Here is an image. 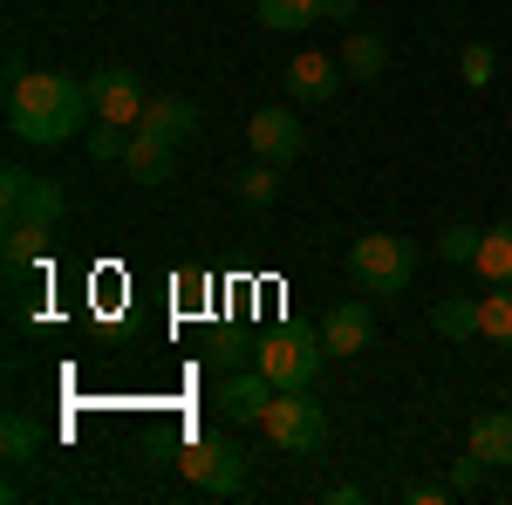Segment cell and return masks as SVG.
<instances>
[{
  "label": "cell",
  "mask_w": 512,
  "mask_h": 505,
  "mask_svg": "<svg viewBox=\"0 0 512 505\" xmlns=\"http://www.w3.org/2000/svg\"><path fill=\"white\" fill-rule=\"evenodd\" d=\"M233 198H239V205H253V212H267V205L280 198V164L253 157V164H246V171L233 178Z\"/></svg>",
  "instance_id": "obj_17"
},
{
  "label": "cell",
  "mask_w": 512,
  "mask_h": 505,
  "mask_svg": "<svg viewBox=\"0 0 512 505\" xmlns=\"http://www.w3.org/2000/svg\"><path fill=\"white\" fill-rule=\"evenodd\" d=\"M315 14H328V0H260V21H267L274 35H294V28H308Z\"/></svg>",
  "instance_id": "obj_22"
},
{
  "label": "cell",
  "mask_w": 512,
  "mask_h": 505,
  "mask_svg": "<svg viewBox=\"0 0 512 505\" xmlns=\"http://www.w3.org/2000/svg\"><path fill=\"white\" fill-rule=\"evenodd\" d=\"M431 328L451 335V342H478V294H451L431 308Z\"/></svg>",
  "instance_id": "obj_18"
},
{
  "label": "cell",
  "mask_w": 512,
  "mask_h": 505,
  "mask_svg": "<svg viewBox=\"0 0 512 505\" xmlns=\"http://www.w3.org/2000/svg\"><path fill=\"white\" fill-rule=\"evenodd\" d=\"M137 130H158L164 144H185V137L198 130V110L185 103V96H151V110H144Z\"/></svg>",
  "instance_id": "obj_15"
},
{
  "label": "cell",
  "mask_w": 512,
  "mask_h": 505,
  "mask_svg": "<svg viewBox=\"0 0 512 505\" xmlns=\"http://www.w3.org/2000/svg\"><path fill=\"white\" fill-rule=\"evenodd\" d=\"M89 103H96V117H103V123H123V130H137V123H144V110H151L144 76H137V69H123V62L89 76Z\"/></svg>",
  "instance_id": "obj_7"
},
{
  "label": "cell",
  "mask_w": 512,
  "mask_h": 505,
  "mask_svg": "<svg viewBox=\"0 0 512 505\" xmlns=\"http://www.w3.org/2000/svg\"><path fill=\"white\" fill-rule=\"evenodd\" d=\"M458 69H465V82H472V89H485V82H492V48H485V41H472V48L458 55Z\"/></svg>",
  "instance_id": "obj_25"
},
{
  "label": "cell",
  "mask_w": 512,
  "mask_h": 505,
  "mask_svg": "<svg viewBox=\"0 0 512 505\" xmlns=\"http://www.w3.org/2000/svg\"><path fill=\"white\" fill-rule=\"evenodd\" d=\"M246 144H253V157H267V164H294L301 157V144H308V130H301V117L294 110H253V123H246Z\"/></svg>",
  "instance_id": "obj_8"
},
{
  "label": "cell",
  "mask_w": 512,
  "mask_h": 505,
  "mask_svg": "<svg viewBox=\"0 0 512 505\" xmlns=\"http://www.w3.org/2000/svg\"><path fill=\"white\" fill-rule=\"evenodd\" d=\"M171 164H178V144H164L158 130H130L123 171H130L137 185H164V178H171Z\"/></svg>",
  "instance_id": "obj_12"
},
{
  "label": "cell",
  "mask_w": 512,
  "mask_h": 505,
  "mask_svg": "<svg viewBox=\"0 0 512 505\" xmlns=\"http://www.w3.org/2000/svg\"><path fill=\"white\" fill-rule=\"evenodd\" d=\"M383 62H390V41H383V35H369V28H362V35L342 41V69H349V76L376 82V76H383Z\"/></svg>",
  "instance_id": "obj_20"
},
{
  "label": "cell",
  "mask_w": 512,
  "mask_h": 505,
  "mask_svg": "<svg viewBox=\"0 0 512 505\" xmlns=\"http://www.w3.org/2000/svg\"><path fill=\"white\" fill-rule=\"evenodd\" d=\"M123 151H130V130L96 117V130H89V157H96V164H123Z\"/></svg>",
  "instance_id": "obj_23"
},
{
  "label": "cell",
  "mask_w": 512,
  "mask_h": 505,
  "mask_svg": "<svg viewBox=\"0 0 512 505\" xmlns=\"http://www.w3.org/2000/svg\"><path fill=\"white\" fill-rule=\"evenodd\" d=\"M403 499L410 505H444V499H458V492H451V485H410Z\"/></svg>",
  "instance_id": "obj_27"
},
{
  "label": "cell",
  "mask_w": 512,
  "mask_h": 505,
  "mask_svg": "<svg viewBox=\"0 0 512 505\" xmlns=\"http://www.w3.org/2000/svg\"><path fill=\"white\" fill-rule=\"evenodd\" d=\"M342 89V62H328V55H294L287 62V96L294 103H328Z\"/></svg>",
  "instance_id": "obj_11"
},
{
  "label": "cell",
  "mask_w": 512,
  "mask_h": 505,
  "mask_svg": "<svg viewBox=\"0 0 512 505\" xmlns=\"http://www.w3.org/2000/svg\"><path fill=\"white\" fill-rule=\"evenodd\" d=\"M96 117V103H89V82L62 76V69H21V62H7V130L21 137V144H69L82 137Z\"/></svg>",
  "instance_id": "obj_1"
},
{
  "label": "cell",
  "mask_w": 512,
  "mask_h": 505,
  "mask_svg": "<svg viewBox=\"0 0 512 505\" xmlns=\"http://www.w3.org/2000/svg\"><path fill=\"white\" fill-rule=\"evenodd\" d=\"M472 451L485 458V465H512V403L472 417Z\"/></svg>",
  "instance_id": "obj_13"
},
{
  "label": "cell",
  "mask_w": 512,
  "mask_h": 505,
  "mask_svg": "<svg viewBox=\"0 0 512 505\" xmlns=\"http://www.w3.org/2000/svg\"><path fill=\"white\" fill-rule=\"evenodd\" d=\"M212 403H219V417H226V424H260V410L274 403V383H267V376H260V362H253V369L219 376Z\"/></svg>",
  "instance_id": "obj_9"
},
{
  "label": "cell",
  "mask_w": 512,
  "mask_h": 505,
  "mask_svg": "<svg viewBox=\"0 0 512 505\" xmlns=\"http://www.w3.org/2000/svg\"><path fill=\"white\" fill-rule=\"evenodd\" d=\"M0 212H7V226H14V219L62 226L69 198H62V185H55V178H35V171H21V164H7V171H0Z\"/></svg>",
  "instance_id": "obj_6"
},
{
  "label": "cell",
  "mask_w": 512,
  "mask_h": 505,
  "mask_svg": "<svg viewBox=\"0 0 512 505\" xmlns=\"http://www.w3.org/2000/svg\"><path fill=\"white\" fill-rule=\"evenodd\" d=\"M478 335L499 342V349H512V287H492V294L478 301Z\"/></svg>",
  "instance_id": "obj_21"
},
{
  "label": "cell",
  "mask_w": 512,
  "mask_h": 505,
  "mask_svg": "<svg viewBox=\"0 0 512 505\" xmlns=\"http://www.w3.org/2000/svg\"><path fill=\"white\" fill-rule=\"evenodd\" d=\"M239 355H246V349H239V342H219V349H205V362H212V369H233Z\"/></svg>",
  "instance_id": "obj_28"
},
{
  "label": "cell",
  "mask_w": 512,
  "mask_h": 505,
  "mask_svg": "<svg viewBox=\"0 0 512 505\" xmlns=\"http://www.w3.org/2000/svg\"><path fill=\"white\" fill-rule=\"evenodd\" d=\"M260 437L287 458H315L328 444V410L315 403V389H274V403L260 410Z\"/></svg>",
  "instance_id": "obj_2"
},
{
  "label": "cell",
  "mask_w": 512,
  "mask_h": 505,
  "mask_svg": "<svg viewBox=\"0 0 512 505\" xmlns=\"http://www.w3.org/2000/svg\"><path fill=\"white\" fill-rule=\"evenodd\" d=\"M178 471H185V485H198L205 499H233V492H246V451H239L226 430L192 437L185 458H178Z\"/></svg>",
  "instance_id": "obj_4"
},
{
  "label": "cell",
  "mask_w": 512,
  "mask_h": 505,
  "mask_svg": "<svg viewBox=\"0 0 512 505\" xmlns=\"http://www.w3.org/2000/svg\"><path fill=\"white\" fill-rule=\"evenodd\" d=\"M349 280L369 294H403L417 280V246L403 233H369L349 246Z\"/></svg>",
  "instance_id": "obj_3"
},
{
  "label": "cell",
  "mask_w": 512,
  "mask_h": 505,
  "mask_svg": "<svg viewBox=\"0 0 512 505\" xmlns=\"http://www.w3.org/2000/svg\"><path fill=\"white\" fill-rule=\"evenodd\" d=\"M478 478H485V458H458V471H451V492H478Z\"/></svg>",
  "instance_id": "obj_26"
},
{
  "label": "cell",
  "mask_w": 512,
  "mask_h": 505,
  "mask_svg": "<svg viewBox=\"0 0 512 505\" xmlns=\"http://www.w3.org/2000/svg\"><path fill=\"white\" fill-rule=\"evenodd\" d=\"M0 451H7V465H14V471L41 458V430H35L28 410H7V424H0Z\"/></svg>",
  "instance_id": "obj_19"
},
{
  "label": "cell",
  "mask_w": 512,
  "mask_h": 505,
  "mask_svg": "<svg viewBox=\"0 0 512 505\" xmlns=\"http://www.w3.org/2000/svg\"><path fill=\"white\" fill-rule=\"evenodd\" d=\"M472 273L485 280V287H512V219H506V226H492V233L478 239Z\"/></svg>",
  "instance_id": "obj_14"
},
{
  "label": "cell",
  "mask_w": 512,
  "mask_h": 505,
  "mask_svg": "<svg viewBox=\"0 0 512 505\" xmlns=\"http://www.w3.org/2000/svg\"><path fill=\"white\" fill-rule=\"evenodd\" d=\"M253 362H260V376L274 389H315L321 362H328V342H321V335H301V328H274V335L253 349Z\"/></svg>",
  "instance_id": "obj_5"
},
{
  "label": "cell",
  "mask_w": 512,
  "mask_h": 505,
  "mask_svg": "<svg viewBox=\"0 0 512 505\" xmlns=\"http://www.w3.org/2000/svg\"><path fill=\"white\" fill-rule=\"evenodd\" d=\"M478 226H444V233H437V253H444V260H458V267H472V253H478Z\"/></svg>",
  "instance_id": "obj_24"
},
{
  "label": "cell",
  "mask_w": 512,
  "mask_h": 505,
  "mask_svg": "<svg viewBox=\"0 0 512 505\" xmlns=\"http://www.w3.org/2000/svg\"><path fill=\"white\" fill-rule=\"evenodd\" d=\"M321 342H328V355H362L376 342V314L362 308V301H335V308L321 314Z\"/></svg>",
  "instance_id": "obj_10"
},
{
  "label": "cell",
  "mask_w": 512,
  "mask_h": 505,
  "mask_svg": "<svg viewBox=\"0 0 512 505\" xmlns=\"http://www.w3.org/2000/svg\"><path fill=\"white\" fill-rule=\"evenodd\" d=\"M48 239H55V226H35V219H14L7 226V246H0V260H7V273H28L48 253Z\"/></svg>",
  "instance_id": "obj_16"
}]
</instances>
